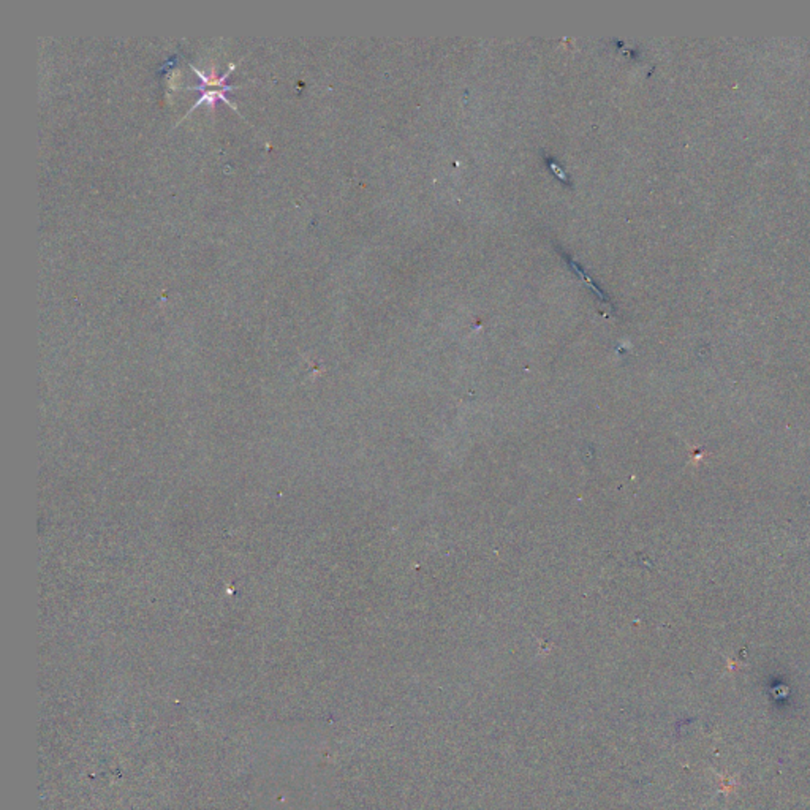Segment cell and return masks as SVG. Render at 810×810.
<instances>
[{
    "label": "cell",
    "instance_id": "6da1fadb",
    "mask_svg": "<svg viewBox=\"0 0 810 810\" xmlns=\"http://www.w3.org/2000/svg\"><path fill=\"white\" fill-rule=\"evenodd\" d=\"M189 67H190L191 70H194V72L196 73V76H198V78H200V84H198V86H191V87H189V89H191V91H198V92H201V95H200L198 100H196V102L194 103V105H191V106L189 108L187 114H185V116H184L182 119L187 117L189 114H190L191 111H194V109H195L196 106L201 105V103H206V105H209L211 108H214V106H216V103H217V100H222L223 103H225V105L232 106V108L234 109V111H238V106L234 105V103H233L232 100H229V98L227 97V92L233 91V89H236V86H227V84H225V81L228 79L229 73H232V70L234 68V64H229V67L225 70V73L220 75V76H218V75L216 73V68H212V70H211V73H209V75H206L205 72H201L200 68H196L194 64H189ZM182 119L178 120V124L182 122Z\"/></svg>",
    "mask_w": 810,
    "mask_h": 810
}]
</instances>
